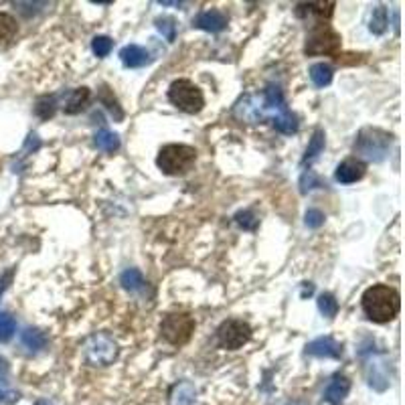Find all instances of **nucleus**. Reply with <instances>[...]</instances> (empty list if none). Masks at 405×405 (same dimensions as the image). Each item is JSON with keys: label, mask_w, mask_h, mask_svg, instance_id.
<instances>
[{"label": "nucleus", "mask_w": 405, "mask_h": 405, "mask_svg": "<svg viewBox=\"0 0 405 405\" xmlns=\"http://www.w3.org/2000/svg\"><path fill=\"white\" fill-rule=\"evenodd\" d=\"M360 304H363L365 315L369 316L373 322L393 320L399 312V306H402L399 292L391 286H385V284H377V286H371L369 290H365Z\"/></svg>", "instance_id": "1"}, {"label": "nucleus", "mask_w": 405, "mask_h": 405, "mask_svg": "<svg viewBox=\"0 0 405 405\" xmlns=\"http://www.w3.org/2000/svg\"><path fill=\"white\" fill-rule=\"evenodd\" d=\"M195 160H197V150L193 146H186V144H166L158 152L157 164L164 175L177 177V175L189 173L193 168Z\"/></svg>", "instance_id": "2"}, {"label": "nucleus", "mask_w": 405, "mask_h": 405, "mask_svg": "<svg viewBox=\"0 0 405 405\" xmlns=\"http://www.w3.org/2000/svg\"><path fill=\"white\" fill-rule=\"evenodd\" d=\"M168 100L186 113H199L205 106V97L202 91L189 79H177L173 81L170 90H168Z\"/></svg>", "instance_id": "3"}, {"label": "nucleus", "mask_w": 405, "mask_h": 405, "mask_svg": "<svg viewBox=\"0 0 405 405\" xmlns=\"http://www.w3.org/2000/svg\"><path fill=\"white\" fill-rule=\"evenodd\" d=\"M195 333V320L189 312H170L160 322V335L170 344H184Z\"/></svg>", "instance_id": "4"}, {"label": "nucleus", "mask_w": 405, "mask_h": 405, "mask_svg": "<svg viewBox=\"0 0 405 405\" xmlns=\"http://www.w3.org/2000/svg\"><path fill=\"white\" fill-rule=\"evenodd\" d=\"M391 146V136L377 128H365L360 130L359 138L355 142V150L360 157L369 160H383Z\"/></svg>", "instance_id": "5"}, {"label": "nucleus", "mask_w": 405, "mask_h": 405, "mask_svg": "<svg viewBox=\"0 0 405 405\" xmlns=\"http://www.w3.org/2000/svg\"><path fill=\"white\" fill-rule=\"evenodd\" d=\"M86 360L93 367H108L118 357V344L104 333H97L86 340L84 344Z\"/></svg>", "instance_id": "6"}, {"label": "nucleus", "mask_w": 405, "mask_h": 405, "mask_svg": "<svg viewBox=\"0 0 405 405\" xmlns=\"http://www.w3.org/2000/svg\"><path fill=\"white\" fill-rule=\"evenodd\" d=\"M306 55H338L340 35L328 24H318L306 39Z\"/></svg>", "instance_id": "7"}, {"label": "nucleus", "mask_w": 405, "mask_h": 405, "mask_svg": "<svg viewBox=\"0 0 405 405\" xmlns=\"http://www.w3.org/2000/svg\"><path fill=\"white\" fill-rule=\"evenodd\" d=\"M249 338H251V326L248 322L239 320V318L225 320L217 331V342H219L221 349H227V351L241 349Z\"/></svg>", "instance_id": "8"}, {"label": "nucleus", "mask_w": 405, "mask_h": 405, "mask_svg": "<svg viewBox=\"0 0 405 405\" xmlns=\"http://www.w3.org/2000/svg\"><path fill=\"white\" fill-rule=\"evenodd\" d=\"M335 13V2H304L296 6V15L304 21H310L318 24H324Z\"/></svg>", "instance_id": "9"}, {"label": "nucleus", "mask_w": 405, "mask_h": 405, "mask_svg": "<svg viewBox=\"0 0 405 405\" xmlns=\"http://www.w3.org/2000/svg\"><path fill=\"white\" fill-rule=\"evenodd\" d=\"M306 353L312 355V357H320V359H340L342 357V347L335 338L320 337L306 347Z\"/></svg>", "instance_id": "10"}, {"label": "nucleus", "mask_w": 405, "mask_h": 405, "mask_svg": "<svg viewBox=\"0 0 405 405\" xmlns=\"http://www.w3.org/2000/svg\"><path fill=\"white\" fill-rule=\"evenodd\" d=\"M365 164L357 160V158H349L344 162H340L337 166V173H335V179L342 184H351V182H357L365 177Z\"/></svg>", "instance_id": "11"}, {"label": "nucleus", "mask_w": 405, "mask_h": 405, "mask_svg": "<svg viewBox=\"0 0 405 405\" xmlns=\"http://www.w3.org/2000/svg\"><path fill=\"white\" fill-rule=\"evenodd\" d=\"M195 26L202 29V31H209V33H219L227 26V17L217 8H209V10H202L197 17Z\"/></svg>", "instance_id": "12"}, {"label": "nucleus", "mask_w": 405, "mask_h": 405, "mask_svg": "<svg viewBox=\"0 0 405 405\" xmlns=\"http://www.w3.org/2000/svg\"><path fill=\"white\" fill-rule=\"evenodd\" d=\"M349 391H351V381L342 375H337V377H333V381L328 383V387L324 391V399L331 405H342Z\"/></svg>", "instance_id": "13"}, {"label": "nucleus", "mask_w": 405, "mask_h": 405, "mask_svg": "<svg viewBox=\"0 0 405 405\" xmlns=\"http://www.w3.org/2000/svg\"><path fill=\"white\" fill-rule=\"evenodd\" d=\"M120 59H122V63H124L126 68L136 69L146 65V63L150 61V55H148V51L142 49V47L126 45L122 51H120Z\"/></svg>", "instance_id": "14"}, {"label": "nucleus", "mask_w": 405, "mask_h": 405, "mask_svg": "<svg viewBox=\"0 0 405 405\" xmlns=\"http://www.w3.org/2000/svg\"><path fill=\"white\" fill-rule=\"evenodd\" d=\"M197 389L189 381H180L173 387L170 393V405H193L195 404Z\"/></svg>", "instance_id": "15"}, {"label": "nucleus", "mask_w": 405, "mask_h": 405, "mask_svg": "<svg viewBox=\"0 0 405 405\" xmlns=\"http://www.w3.org/2000/svg\"><path fill=\"white\" fill-rule=\"evenodd\" d=\"M19 33V24L8 13H0V45H8Z\"/></svg>", "instance_id": "16"}, {"label": "nucleus", "mask_w": 405, "mask_h": 405, "mask_svg": "<svg viewBox=\"0 0 405 405\" xmlns=\"http://www.w3.org/2000/svg\"><path fill=\"white\" fill-rule=\"evenodd\" d=\"M90 90L88 88H77V90H73L71 93V97H69V102L65 104V113L69 116H73V113H79L86 106H88V102H90Z\"/></svg>", "instance_id": "17"}, {"label": "nucleus", "mask_w": 405, "mask_h": 405, "mask_svg": "<svg viewBox=\"0 0 405 405\" xmlns=\"http://www.w3.org/2000/svg\"><path fill=\"white\" fill-rule=\"evenodd\" d=\"M21 340H23V344L29 351H35V353L47 347L45 333H41L39 328H24Z\"/></svg>", "instance_id": "18"}, {"label": "nucleus", "mask_w": 405, "mask_h": 405, "mask_svg": "<svg viewBox=\"0 0 405 405\" xmlns=\"http://www.w3.org/2000/svg\"><path fill=\"white\" fill-rule=\"evenodd\" d=\"M120 284H122L126 290H130V292H142V290L146 288L144 276H142L138 270H134V268H130V270H126L122 273Z\"/></svg>", "instance_id": "19"}, {"label": "nucleus", "mask_w": 405, "mask_h": 405, "mask_svg": "<svg viewBox=\"0 0 405 405\" xmlns=\"http://www.w3.org/2000/svg\"><path fill=\"white\" fill-rule=\"evenodd\" d=\"M271 124H273V128L280 130L282 134H294V132H298V120H296V116L288 112V110L282 112L280 116H276V118L271 120Z\"/></svg>", "instance_id": "20"}, {"label": "nucleus", "mask_w": 405, "mask_h": 405, "mask_svg": "<svg viewBox=\"0 0 405 405\" xmlns=\"http://www.w3.org/2000/svg\"><path fill=\"white\" fill-rule=\"evenodd\" d=\"M310 79L316 88H324L333 81V68L326 63H316L310 68Z\"/></svg>", "instance_id": "21"}, {"label": "nucleus", "mask_w": 405, "mask_h": 405, "mask_svg": "<svg viewBox=\"0 0 405 405\" xmlns=\"http://www.w3.org/2000/svg\"><path fill=\"white\" fill-rule=\"evenodd\" d=\"M95 144L104 152H116L120 148V138H118V134L110 132V130H100L95 134Z\"/></svg>", "instance_id": "22"}, {"label": "nucleus", "mask_w": 405, "mask_h": 405, "mask_svg": "<svg viewBox=\"0 0 405 405\" xmlns=\"http://www.w3.org/2000/svg\"><path fill=\"white\" fill-rule=\"evenodd\" d=\"M318 310L326 316V318H333V316H337V312H338L337 298L328 292L320 294V296H318Z\"/></svg>", "instance_id": "23"}, {"label": "nucleus", "mask_w": 405, "mask_h": 405, "mask_svg": "<svg viewBox=\"0 0 405 405\" xmlns=\"http://www.w3.org/2000/svg\"><path fill=\"white\" fill-rule=\"evenodd\" d=\"M15 331H17L15 318L10 315H6V312H0V342L10 340L13 335H15Z\"/></svg>", "instance_id": "24"}, {"label": "nucleus", "mask_w": 405, "mask_h": 405, "mask_svg": "<svg viewBox=\"0 0 405 405\" xmlns=\"http://www.w3.org/2000/svg\"><path fill=\"white\" fill-rule=\"evenodd\" d=\"M369 29H371V33H375V35H381L383 31L387 29V10H385V6H377V8L373 10V17H371Z\"/></svg>", "instance_id": "25"}, {"label": "nucleus", "mask_w": 405, "mask_h": 405, "mask_svg": "<svg viewBox=\"0 0 405 405\" xmlns=\"http://www.w3.org/2000/svg\"><path fill=\"white\" fill-rule=\"evenodd\" d=\"M322 150H324V132H322V130H316L315 134H312L310 144H308V148H306L304 162H306V160H310V158H315L316 154H320Z\"/></svg>", "instance_id": "26"}, {"label": "nucleus", "mask_w": 405, "mask_h": 405, "mask_svg": "<svg viewBox=\"0 0 405 405\" xmlns=\"http://www.w3.org/2000/svg\"><path fill=\"white\" fill-rule=\"evenodd\" d=\"M112 45L113 43L110 37H95L93 43H91V49H93V53H95L97 57H106V55H110Z\"/></svg>", "instance_id": "27"}, {"label": "nucleus", "mask_w": 405, "mask_h": 405, "mask_svg": "<svg viewBox=\"0 0 405 405\" xmlns=\"http://www.w3.org/2000/svg\"><path fill=\"white\" fill-rule=\"evenodd\" d=\"M316 186H322V182H320V179L308 168V170L302 175V179H300V191H302V193H308V191H312Z\"/></svg>", "instance_id": "28"}, {"label": "nucleus", "mask_w": 405, "mask_h": 405, "mask_svg": "<svg viewBox=\"0 0 405 405\" xmlns=\"http://www.w3.org/2000/svg\"><path fill=\"white\" fill-rule=\"evenodd\" d=\"M235 221L244 227V229H249V231H253L257 227V223H260V219L253 215V211H241V213H237L235 215Z\"/></svg>", "instance_id": "29"}, {"label": "nucleus", "mask_w": 405, "mask_h": 405, "mask_svg": "<svg viewBox=\"0 0 405 405\" xmlns=\"http://www.w3.org/2000/svg\"><path fill=\"white\" fill-rule=\"evenodd\" d=\"M35 112L39 113L43 120L51 118V116L55 113V97H43V100H39V102H37Z\"/></svg>", "instance_id": "30"}, {"label": "nucleus", "mask_w": 405, "mask_h": 405, "mask_svg": "<svg viewBox=\"0 0 405 405\" xmlns=\"http://www.w3.org/2000/svg\"><path fill=\"white\" fill-rule=\"evenodd\" d=\"M157 26L160 33L166 35L168 41H175V21L173 19H158Z\"/></svg>", "instance_id": "31"}, {"label": "nucleus", "mask_w": 405, "mask_h": 405, "mask_svg": "<svg viewBox=\"0 0 405 405\" xmlns=\"http://www.w3.org/2000/svg\"><path fill=\"white\" fill-rule=\"evenodd\" d=\"M322 223H324V213L322 211H318V209H308L306 211V225L316 229V227H320Z\"/></svg>", "instance_id": "32"}, {"label": "nucleus", "mask_w": 405, "mask_h": 405, "mask_svg": "<svg viewBox=\"0 0 405 405\" xmlns=\"http://www.w3.org/2000/svg\"><path fill=\"white\" fill-rule=\"evenodd\" d=\"M102 102L106 104V108H108L110 112L116 113V118H118V120H122V110L118 108V102H116V100L108 97V88H104V91H102Z\"/></svg>", "instance_id": "33"}, {"label": "nucleus", "mask_w": 405, "mask_h": 405, "mask_svg": "<svg viewBox=\"0 0 405 405\" xmlns=\"http://www.w3.org/2000/svg\"><path fill=\"white\" fill-rule=\"evenodd\" d=\"M17 399H19V395H17L15 391H8V389L0 387V402H8V404H13V402H17Z\"/></svg>", "instance_id": "34"}, {"label": "nucleus", "mask_w": 405, "mask_h": 405, "mask_svg": "<svg viewBox=\"0 0 405 405\" xmlns=\"http://www.w3.org/2000/svg\"><path fill=\"white\" fill-rule=\"evenodd\" d=\"M8 375V360L0 357V379H4Z\"/></svg>", "instance_id": "35"}, {"label": "nucleus", "mask_w": 405, "mask_h": 405, "mask_svg": "<svg viewBox=\"0 0 405 405\" xmlns=\"http://www.w3.org/2000/svg\"><path fill=\"white\" fill-rule=\"evenodd\" d=\"M35 405H53V404H49L47 399H39V402H37V404H35Z\"/></svg>", "instance_id": "36"}, {"label": "nucleus", "mask_w": 405, "mask_h": 405, "mask_svg": "<svg viewBox=\"0 0 405 405\" xmlns=\"http://www.w3.org/2000/svg\"><path fill=\"white\" fill-rule=\"evenodd\" d=\"M288 405H304V404H298V402H294V404H288Z\"/></svg>", "instance_id": "37"}]
</instances>
